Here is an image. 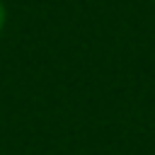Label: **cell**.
Instances as JSON below:
<instances>
[{
	"instance_id": "6da1fadb",
	"label": "cell",
	"mask_w": 155,
	"mask_h": 155,
	"mask_svg": "<svg viewBox=\"0 0 155 155\" xmlns=\"http://www.w3.org/2000/svg\"><path fill=\"white\" fill-rule=\"evenodd\" d=\"M2 27H5V7L0 2V31H2Z\"/></svg>"
}]
</instances>
